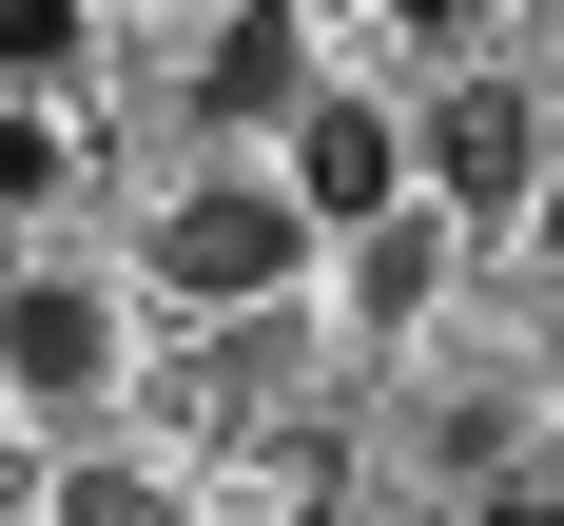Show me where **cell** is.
<instances>
[{
  "label": "cell",
  "mask_w": 564,
  "mask_h": 526,
  "mask_svg": "<svg viewBox=\"0 0 564 526\" xmlns=\"http://www.w3.org/2000/svg\"><path fill=\"white\" fill-rule=\"evenodd\" d=\"M78 58V0H0V78H58Z\"/></svg>",
  "instance_id": "obj_6"
},
{
  "label": "cell",
  "mask_w": 564,
  "mask_h": 526,
  "mask_svg": "<svg viewBox=\"0 0 564 526\" xmlns=\"http://www.w3.org/2000/svg\"><path fill=\"white\" fill-rule=\"evenodd\" d=\"M0 371H20V390H40V409H78V390H98V371H117V312H98V292H0Z\"/></svg>",
  "instance_id": "obj_4"
},
{
  "label": "cell",
  "mask_w": 564,
  "mask_h": 526,
  "mask_svg": "<svg viewBox=\"0 0 564 526\" xmlns=\"http://www.w3.org/2000/svg\"><path fill=\"white\" fill-rule=\"evenodd\" d=\"M58 526H175V507L137 487V468H78V487H58Z\"/></svg>",
  "instance_id": "obj_7"
},
{
  "label": "cell",
  "mask_w": 564,
  "mask_h": 526,
  "mask_svg": "<svg viewBox=\"0 0 564 526\" xmlns=\"http://www.w3.org/2000/svg\"><path fill=\"white\" fill-rule=\"evenodd\" d=\"M0 195H58V137H40V117H0Z\"/></svg>",
  "instance_id": "obj_8"
},
{
  "label": "cell",
  "mask_w": 564,
  "mask_h": 526,
  "mask_svg": "<svg viewBox=\"0 0 564 526\" xmlns=\"http://www.w3.org/2000/svg\"><path fill=\"white\" fill-rule=\"evenodd\" d=\"M390 175H429V157H409V137H390L370 98H312V117H292V195H312V234L390 215Z\"/></svg>",
  "instance_id": "obj_2"
},
{
  "label": "cell",
  "mask_w": 564,
  "mask_h": 526,
  "mask_svg": "<svg viewBox=\"0 0 564 526\" xmlns=\"http://www.w3.org/2000/svg\"><path fill=\"white\" fill-rule=\"evenodd\" d=\"M409 157H429V195H448V215H507L545 137H525V98H507V78H467V98H429V137H409Z\"/></svg>",
  "instance_id": "obj_3"
},
{
  "label": "cell",
  "mask_w": 564,
  "mask_h": 526,
  "mask_svg": "<svg viewBox=\"0 0 564 526\" xmlns=\"http://www.w3.org/2000/svg\"><path fill=\"white\" fill-rule=\"evenodd\" d=\"M312 273V195H253V175H215V195H175L156 215V292H195V312H253V292Z\"/></svg>",
  "instance_id": "obj_1"
},
{
  "label": "cell",
  "mask_w": 564,
  "mask_h": 526,
  "mask_svg": "<svg viewBox=\"0 0 564 526\" xmlns=\"http://www.w3.org/2000/svg\"><path fill=\"white\" fill-rule=\"evenodd\" d=\"M195 98H215V117H273V98H292V20H273V0L215 40V78H195Z\"/></svg>",
  "instance_id": "obj_5"
}]
</instances>
